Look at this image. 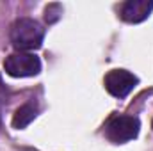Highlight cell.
<instances>
[{
    "label": "cell",
    "instance_id": "6",
    "mask_svg": "<svg viewBox=\"0 0 153 151\" xmlns=\"http://www.w3.org/2000/svg\"><path fill=\"white\" fill-rule=\"evenodd\" d=\"M36 115H38V107L34 103H25V105H22L14 112V115H13V126L18 128V130L27 128L36 119Z\"/></svg>",
    "mask_w": 153,
    "mask_h": 151
},
{
    "label": "cell",
    "instance_id": "5",
    "mask_svg": "<svg viewBox=\"0 0 153 151\" xmlns=\"http://www.w3.org/2000/svg\"><path fill=\"white\" fill-rule=\"evenodd\" d=\"M153 11V0H128L121 5V18L128 23L144 21Z\"/></svg>",
    "mask_w": 153,
    "mask_h": 151
},
{
    "label": "cell",
    "instance_id": "2",
    "mask_svg": "<svg viewBox=\"0 0 153 151\" xmlns=\"http://www.w3.org/2000/svg\"><path fill=\"white\" fill-rule=\"evenodd\" d=\"M4 70L9 76H14V78L36 76L41 71V61L34 53L16 52V53H11L4 61Z\"/></svg>",
    "mask_w": 153,
    "mask_h": 151
},
{
    "label": "cell",
    "instance_id": "7",
    "mask_svg": "<svg viewBox=\"0 0 153 151\" xmlns=\"http://www.w3.org/2000/svg\"><path fill=\"white\" fill-rule=\"evenodd\" d=\"M152 126H153V121H152Z\"/></svg>",
    "mask_w": 153,
    "mask_h": 151
},
{
    "label": "cell",
    "instance_id": "3",
    "mask_svg": "<svg viewBox=\"0 0 153 151\" xmlns=\"http://www.w3.org/2000/svg\"><path fill=\"white\" fill-rule=\"evenodd\" d=\"M139 119L134 115H116L105 126V135L114 144H125L139 135Z\"/></svg>",
    "mask_w": 153,
    "mask_h": 151
},
{
    "label": "cell",
    "instance_id": "1",
    "mask_svg": "<svg viewBox=\"0 0 153 151\" xmlns=\"http://www.w3.org/2000/svg\"><path fill=\"white\" fill-rule=\"evenodd\" d=\"M45 30L36 20L32 18H20L11 27V43L20 52L38 50L43 44Z\"/></svg>",
    "mask_w": 153,
    "mask_h": 151
},
{
    "label": "cell",
    "instance_id": "4",
    "mask_svg": "<svg viewBox=\"0 0 153 151\" xmlns=\"http://www.w3.org/2000/svg\"><path fill=\"white\" fill-rule=\"evenodd\" d=\"M137 82V76L126 70H112L105 76V89L114 98H125L134 91Z\"/></svg>",
    "mask_w": 153,
    "mask_h": 151
}]
</instances>
